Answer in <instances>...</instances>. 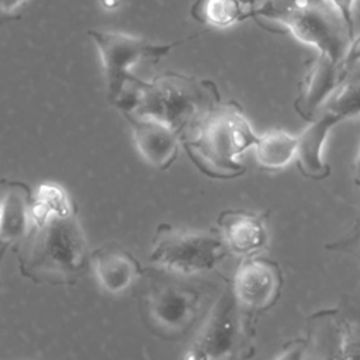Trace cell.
Instances as JSON below:
<instances>
[{"label":"cell","mask_w":360,"mask_h":360,"mask_svg":"<svg viewBox=\"0 0 360 360\" xmlns=\"http://www.w3.org/2000/svg\"><path fill=\"white\" fill-rule=\"evenodd\" d=\"M359 63H360V35H357V37L354 35V37L350 39V42H349V45H347V48H346V51H345V55H343L342 60L339 62V65H340L342 72H343L345 76L347 77L349 73H350Z\"/></svg>","instance_id":"d6986e66"},{"label":"cell","mask_w":360,"mask_h":360,"mask_svg":"<svg viewBox=\"0 0 360 360\" xmlns=\"http://www.w3.org/2000/svg\"><path fill=\"white\" fill-rule=\"evenodd\" d=\"M218 104H221V94L212 80L163 72L152 80L136 77L115 107L122 114L159 120L181 138Z\"/></svg>","instance_id":"7a4b0ae2"},{"label":"cell","mask_w":360,"mask_h":360,"mask_svg":"<svg viewBox=\"0 0 360 360\" xmlns=\"http://www.w3.org/2000/svg\"><path fill=\"white\" fill-rule=\"evenodd\" d=\"M357 240H360V218L359 221L356 222V225L353 226V229L350 231L349 235H346L343 239H340L339 242H336L335 245H332L333 248H347V246H352L353 243H356Z\"/></svg>","instance_id":"7402d4cb"},{"label":"cell","mask_w":360,"mask_h":360,"mask_svg":"<svg viewBox=\"0 0 360 360\" xmlns=\"http://www.w3.org/2000/svg\"><path fill=\"white\" fill-rule=\"evenodd\" d=\"M1 195H3V186H1V183H0V202H1ZM0 245H1V242H0ZM4 245V243H3Z\"/></svg>","instance_id":"d4e9b609"},{"label":"cell","mask_w":360,"mask_h":360,"mask_svg":"<svg viewBox=\"0 0 360 360\" xmlns=\"http://www.w3.org/2000/svg\"><path fill=\"white\" fill-rule=\"evenodd\" d=\"M298 136L271 129L257 136L253 145L256 162L264 169H283L295 159Z\"/></svg>","instance_id":"e0dca14e"},{"label":"cell","mask_w":360,"mask_h":360,"mask_svg":"<svg viewBox=\"0 0 360 360\" xmlns=\"http://www.w3.org/2000/svg\"><path fill=\"white\" fill-rule=\"evenodd\" d=\"M255 0H194L190 15L205 25L226 28L252 17Z\"/></svg>","instance_id":"2e32d148"},{"label":"cell","mask_w":360,"mask_h":360,"mask_svg":"<svg viewBox=\"0 0 360 360\" xmlns=\"http://www.w3.org/2000/svg\"><path fill=\"white\" fill-rule=\"evenodd\" d=\"M257 134L236 103L218 104L180 138L190 160L211 179L231 180L246 170L239 162L257 141Z\"/></svg>","instance_id":"3957f363"},{"label":"cell","mask_w":360,"mask_h":360,"mask_svg":"<svg viewBox=\"0 0 360 360\" xmlns=\"http://www.w3.org/2000/svg\"><path fill=\"white\" fill-rule=\"evenodd\" d=\"M132 127L139 155L153 167L167 170L179 153V134L167 124L143 115L122 114Z\"/></svg>","instance_id":"30bf717a"},{"label":"cell","mask_w":360,"mask_h":360,"mask_svg":"<svg viewBox=\"0 0 360 360\" xmlns=\"http://www.w3.org/2000/svg\"><path fill=\"white\" fill-rule=\"evenodd\" d=\"M335 8L339 11L342 15L343 21L346 22L350 34L354 37V18H353V11H354V4L357 0H329Z\"/></svg>","instance_id":"ffe728a7"},{"label":"cell","mask_w":360,"mask_h":360,"mask_svg":"<svg viewBox=\"0 0 360 360\" xmlns=\"http://www.w3.org/2000/svg\"><path fill=\"white\" fill-rule=\"evenodd\" d=\"M321 110L335 114L342 122L360 117V80H345Z\"/></svg>","instance_id":"ac0fdd59"},{"label":"cell","mask_w":360,"mask_h":360,"mask_svg":"<svg viewBox=\"0 0 360 360\" xmlns=\"http://www.w3.org/2000/svg\"><path fill=\"white\" fill-rule=\"evenodd\" d=\"M3 195L0 202V242L14 245L25 233L34 191L21 180H0Z\"/></svg>","instance_id":"9a60e30c"},{"label":"cell","mask_w":360,"mask_h":360,"mask_svg":"<svg viewBox=\"0 0 360 360\" xmlns=\"http://www.w3.org/2000/svg\"><path fill=\"white\" fill-rule=\"evenodd\" d=\"M159 270L153 274L148 271L145 322L156 336L179 340L197 322L204 308V297L197 288L173 280L172 273Z\"/></svg>","instance_id":"5b68a950"},{"label":"cell","mask_w":360,"mask_h":360,"mask_svg":"<svg viewBox=\"0 0 360 360\" xmlns=\"http://www.w3.org/2000/svg\"><path fill=\"white\" fill-rule=\"evenodd\" d=\"M8 248H11V245H8V243H4V245H0V266H1V263H3V260H4V256H6V252H7V249Z\"/></svg>","instance_id":"cb8c5ba5"},{"label":"cell","mask_w":360,"mask_h":360,"mask_svg":"<svg viewBox=\"0 0 360 360\" xmlns=\"http://www.w3.org/2000/svg\"><path fill=\"white\" fill-rule=\"evenodd\" d=\"M87 34L98 51L107 84V97L112 105H115L128 86L136 79L132 75V68L141 63H158L176 46L193 38H183L169 44H155L146 38L120 31L89 30Z\"/></svg>","instance_id":"8992f818"},{"label":"cell","mask_w":360,"mask_h":360,"mask_svg":"<svg viewBox=\"0 0 360 360\" xmlns=\"http://www.w3.org/2000/svg\"><path fill=\"white\" fill-rule=\"evenodd\" d=\"M228 253L229 249L221 233L186 231L170 224H159L149 260L174 276H191L212 270Z\"/></svg>","instance_id":"52a82bcc"},{"label":"cell","mask_w":360,"mask_h":360,"mask_svg":"<svg viewBox=\"0 0 360 360\" xmlns=\"http://www.w3.org/2000/svg\"><path fill=\"white\" fill-rule=\"evenodd\" d=\"M11 248L20 274L37 284L72 285L91 266L76 210L52 212L34 200L28 228Z\"/></svg>","instance_id":"6da1fadb"},{"label":"cell","mask_w":360,"mask_h":360,"mask_svg":"<svg viewBox=\"0 0 360 360\" xmlns=\"http://www.w3.org/2000/svg\"><path fill=\"white\" fill-rule=\"evenodd\" d=\"M90 264L104 291L120 294L146 271L124 246L108 242L90 253Z\"/></svg>","instance_id":"7c38bea8"},{"label":"cell","mask_w":360,"mask_h":360,"mask_svg":"<svg viewBox=\"0 0 360 360\" xmlns=\"http://www.w3.org/2000/svg\"><path fill=\"white\" fill-rule=\"evenodd\" d=\"M345 80H347V77L342 72L339 62L318 53L316 59L304 75L300 94L294 103L298 115L307 121L314 120L329 96Z\"/></svg>","instance_id":"8fae6325"},{"label":"cell","mask_w":360,"mask_h":360,"mask_svg":"<svg viewBox=\"0 0 360 360\" xmlns=\"http://www.w3.org/2000/svg\"><path fill=\"white\" fill-rule=\"evenodd\" d=\"M281 285L283 276L278 264L255 255L242 260L231 283L238 302L249 314L273 307L280 297Z\"/></svg>","instance_id":"9c48e42d"},{"label":"cell","mask_w":360,"mask_h":360,"mask_svg":"<svg viewBox=\"0 0 360 360\" xmlns=\"http://www.w3.org/2000/svg\"><path fill=\"white\" fill-rule=\"evenodd\" d=\"M263 18L288 31L321 55L340 62L353 38L329 0H266L255 7L252 18Z\"/></svg>","instance_id":"277c9868"},{"label":"cell","mask_w":360,"mask_h":360,"mask_svg":"<svg viewBox=\"0 0 360 360\" xmlns=\"http://www.w3.org/2000/svg\"><path fill=\"white\" fill-rule=\"evenodd\" d=\"M340 122L335 114L321 110L298 135L295 163L302 176L311 180H323L329 176L330 167L323 159V146L328 134Z\"/></svg>","instance_id":"5bb4252c"},{"label":"cell","mask_w":360,"mask_h":360,"mask_svg":"<svg viewBox=\"0 0 360 360\" xmlns=\"http://www.w3.org/2000/svg\"><path fill=\"white\" fill-rule=\"evenodd\" d=\"M219 233L229 252L248 257L259 253L269 243L264 218L240 210L222 211L217 219Z\"/></svg>","instance_id":"4fadbf2b"},{"label":"cell","mask_w":360,"mask_h":360,"mask_svg":"<svg viewBox=\"0 0 360 360\" xmlns=\"http://www.w3.org/2000/svg\"><path fill=\"white\" fill-rule=\"evenodd\" d=\"M25 0H0V24L14 18V11Z\"/></svg>","instance_id":"44dd1931"},{"label":"cell","mask_w":360,"mask_h":360,"mask_svg":"<svg viewBox=\"0 0 360 360\" xmlns=\"http://www.w3.org/2000/svg\"><path fill=\"white\" fill-rule=\"evenodd\" d=\"M354 179H356V183H357L359 188H360V149H359L356 163H354Z\"/></svg>","instance_id":"603a6c76"},{"label":"cell","mask_w":360,"mask_h":360,"mask_svg":"<svg viewBox=\"0 0 360 360\" xmlns=\"http://www.w3.org/2000/svg\"><path fill=\"white\" fill-rule=\"evenodd\" d=\"M248 314L228 284L212 304L197 339L184 357L211 360L240 356L249 347Z\"/></svg>","instance_id":"ba28073f"}]
</instances>
